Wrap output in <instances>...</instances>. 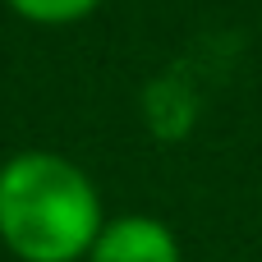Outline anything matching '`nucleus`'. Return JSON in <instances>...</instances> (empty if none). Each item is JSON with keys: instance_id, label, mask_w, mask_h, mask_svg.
Instances as JSON below:
<instances>
[{"instance_id": "obj_1", "label": "nucleus", "mask_w": 262, "mask_h": 262, "mask_svg": "<svg viewBox=\"0 0 262 262\" xmlns=\"http://www.w3.org/2000/svg\"><path fill=\"white\" fill-rule=\"evenodd\" d=\"M101 226V193L69 157L18 152L0 166V244L18 262H78Z\"/></svg>"}, {"instance_id": "obj_2", "label": "nucleus", "mask_w": 262, "mask_h": 262, "mask_svg": "<svg viewBox=\"0 0 262 262\" xmlns=\"http://www.w3.org/2000/svg\"><path fill=\"white\" fill-rule=\"evenodd\" d=\"M88 262H180V239L166 221L129 212L101 226Z\"/></svg>"}, {"instance_id": "obj_3", "label": "nucleus", "mask_w": 262, "mask_h": 262, "mask_svg": "<svg viewBox=\"0 0 262 262\" xmlns=\"http://www.w3.org/2000/svg\"><path fill=\"white\" fill-rule=\"evenodd\" d=\"M101 0H9V9L28 23H41V28H64V23H78L97 9Z\"/></svg>"}]
</instances>
